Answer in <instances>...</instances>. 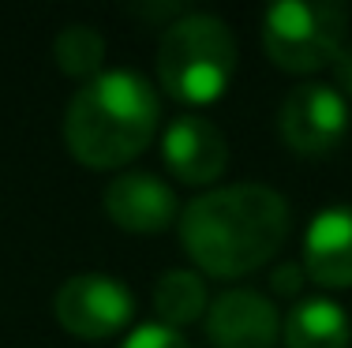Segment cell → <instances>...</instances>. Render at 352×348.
I'll return each instance as SVG.
<instances>
[{"label": "cell", "mask_w": 352, "mask_h": 348, "mask_svg": "<svg viewBox=\"0 0 352 348\" xmlns=\"http://www.w3.org/2000/svg\"><path fill=\"white\" fill-rule=\"evenodd\" d=\"M289 202L266 184H232L180 210V244L206 277H244L281 251Z\"/></svg>", "instance_id": "1"}, {"label": "cell", "mask_w": 352, "mask_h": 348, "mask_svg": "<svg viewBox=\"0 0 352 348\" xmlns=\"http://www.w3.org/2000/svg\"><path fill=\"white\" fill-rule=\"evenodd\" d=\"M157 120V94L139 71H102L72 97L64 143L87 169H120L150 146Z\"/></svg>", "instance_id": "2"}, {"label": "cell", "mask_w": 352, "mask_h": 348, "mask_svg": "<svg viewBox=\"0 0 352 348\" xmlns=\"http://www.w3.org/2000/svg\"><path fill=\"white\" fill-rule=\"evenodd\" d=\"M236 76V38L217 15H180L157 45V79L176 102L214 105Z\"/></svg>", "instance_id": "3"}, {"label": "cell", "mask_w": 352, "mask_h": 348, "mask_svg": "<svg viewBox=\"0 0 352 348\" xmlns=\"http://www.w3.org/2000/svg\"><path fill=\"white\" fill-rule=\"evenodd\" d=\"M349 8L322 0H285L263 12V49L281 71L292 76H315L330 68L345 49Z\"/></svg>", "instance_id": "4"}, {"label": "cell", "mask_w": 352, "mask_h": 348, "mask_svg": "<svg viewBox=\"0 0 352 348\" xmlns=\"http://www.w3.org/2000/svg\"><path fill=\"white\" fill-rule=\"evenodd\" d=\"M53 314L79 341H105L135 318V300L128 285L105 273H75L53 296Z\"/></svg>", "instance_id": "5"}, {"label": "cell", "mask_w": 352, "mask_h": 348, "mask_svg": "<svg viewBox=\"0 0 352 348\" xmlns=\"http://www.w3.org/2000/svg\"><path fill=\"white\" fill-rule=\"evenodd\" d=\"M278 128L292 154L322 157L338 150V143L349 135V102L338 86L304 82L285 97Z\"/></svg>", "instance_id": "6"}, {"label": "cell", "mask_w": 352, "mask_h": 348, "mask_svg": "<svg viewBox=\"0 0 352 348\" xmlns=\"http://www.w3.org/2000/svg\"><path fill=\"white\" fill-rule=\"evenodd\" d=\"M162 157H165V169L180 184L206 187L214 180H221L225 165H229V143H225V135L210 120H203L195 113H184L165 128Z\"/></svg>", "instance_id": "7"}, {"label": "cell", "mask_w": 352, "mask_h": 348, "mask_svg": "<svg viewBox=\"0 0 352 348\" xmlns=\"http://www.w3.org/2000/svg\"><path fill=\"white\" fill-rule=\"evenodd\" d=\"M206 337L214 348H278V308L255 288H229L206 311Z\"/></svg>", "instance_id": "8"}, {"label": "cell", "mask_w": 352, "mask_h": 348, "mask_svg": "<svg viewBox=\"0 0 352 348\" xmlns=\"http://www.w3.org/2000/svg\"><path fill=\"white\" fill-rule=\"evenodd\" d=\"M105 213L124 232H165L180 221L176 192L154 172H124L105 187Z\"/></svg>", "instance_id": "9"}, {"label": "cell", "mask_w": 352, "mask_h": 348, "mask_svg": "<svg viewBox=\"0 0 352 348\" xmlns=\"http://www.w3.org/2000/svg\"><path fill=\"white\" fill-rule=\"evenodd\" d=\"M304 273L315 285L352 288V206L315 213L304 232Z\"/></svg>", "instance_id": "10"}, {"label": "cell", "mask_w": 352, "mask_h": 348, "mask_svg": "<svg viewBox=\"0 0 352 348\" xmlns=\"http://www.w3.org/2000/svg\"><path fill=\"white\" fill-rule=\"evenodd\" d=\"M281 341L285 348H349V314L341 303L326 300V296L300 300L281 322Z\"/></svg>", "instance_id": "11"}, {"label": "cell", "mask_w": 352, "mask_h": 348, "mask_svg": "<svg viewBox=\"0 0 352 348\" xmlns=\"http://www.w3.org/2000/svg\"><path fill=\"white\" fill-rule=\"evenodd\" d=\"M154 311L162 326L180 329L206 314V285L191 270H165L154 281Z\"/></svg>", "instance_id": "12"}, {"label": "cell", "mask_w": 352, "mask_h": 348, "mask_svg": "<svg viewBox=\"0 0 352 348\" xmlns=\"http://www.w3.org/2000/svg\"><path fill=\"white\" fill-rule=\"evenodd\" d=\"M53 60L56 68L64 71L68 79H98L105 64V38L98 34L94 27H82V23H72L64 27L53 41Z\"/></svg>", "instance_id": "13"}, {"label": "cell", "mask_w": 352, "mask_h": 348, "mask_svg": "<svg viewBox=\"0 0 352 348\" xmlns=\"http://www.w3.org/2000/svg\"><path fill=\"white\" fill-rule=\"evenodd\" d=\"M120 348H191V345L184 341L180 329H169V326H162V322H146V326L131 329L128 341Z\"/></svg>", "instance_id": "14"}, {"label": "cell", "mask_w": 352, "mask_h": 348, "mask_svg": "<svg viewBox=\"0 0 352 348\" xmlns=\"http://www.w3.org/2000/svg\"><path fill=\"white\" fill-rule=\"evenodd\" d=\"M304 266H296V262H289V266H278L270 273V292L274 296H285V300H296V292L304 288Z\"/></svg>", "instance_id": "15"}, {"label": "cell", "mask_w": 352, "mask_h": 348, "mask_svg": "<svg viewBox=\"0 0 352 348\" xmlns=\"http://www.w3.org/2000/svg\"><path fill=\"white\" fill-rule=\"evenodd\" d=\"M333 76H338L341 94H349V97H352V41H349L345 49H341L338 60H333Z\"/></svg>", "instance_id": "16"}]
</instances>
